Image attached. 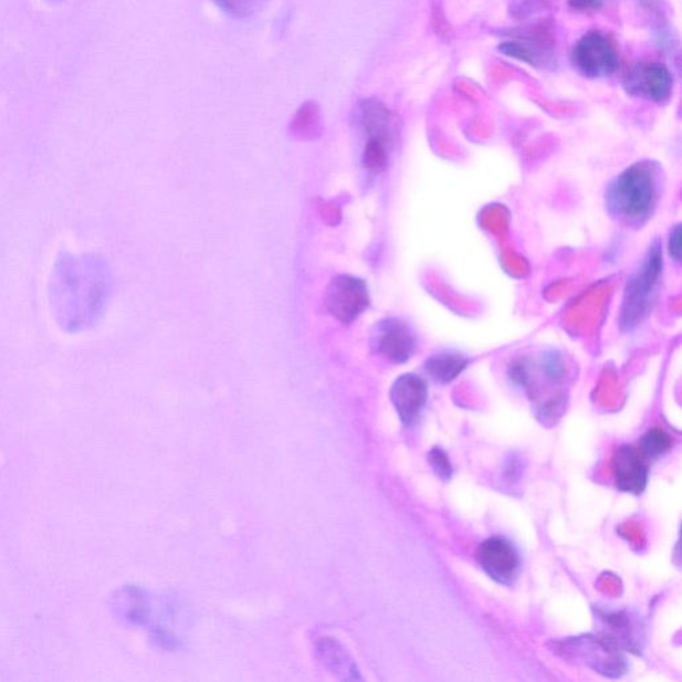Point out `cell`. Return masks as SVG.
I'll return each instance as SVG.
<instances>
[{"label":"cell","mask_w":682,"mask_h":682,"mask_svg":"<svg viewBox=\"0 0 682 682\" xmlns=\"http://www.w3.org/2000/svg\"><path fill=\"white\" fill-rule=\"evenodd\" d=\"M662 272L661 246L655 242L648 251L638 274L629 279L621 308V326L631 329L646 319L654 303Z\"/></svg>","instance_id":"cell-3"},{"label":"cell","mask_w":682,"mask_h":682,"mask_svg":"<svg viewBox=\"0 0 682 682\" xmlns=\"http://www.w3.org/2000/svg\"><path fill=\"white\" fill-rule=\"evenodd\" d=\"M597 615H599V619L606 628L600 634L602 639H606L622 652L640 653L642 626L638 617H633L627 610H619V612L597 610Z\"/></svg>","instance_id":"cell-11"},{"label":"cell","mask_w":682,"mask_h":682,"mask_svg":"<svg viewBox=\"0 0 682 682\" xmlns=\"http://www.w3.org/2000/svg\"><path fill=\"white\" fill-rule=\"evenodd\" d=\"M109 295L106 267L94 256H66L55 265L51 303L62 326L86 329L102 316Z\"/></svg>","instance_id":"cell-1"},{"label":"cell","mask_w":682,"mask_h":682,"mask_svg":"<svg viewBox=\"0 0 682 682\" xmlns=\"http://www.w3.org/2000/svg\"><path fill=\"white\" fill-rule=\"evenodd\" d=\"M374 346L387 359L405 363L415 354L416 339L407 324L398 319H387L378 324Z\"/></svg>","instance_id":"cell-12"},{"label":"cell","mask_w":682,"mask_h":682,"mask_svg":"<svg viewBox=\"0 0 682 682\" xmlns=\"http://www.w3.org/2000/svg\"><path fill=\"white\" fill-rule=\"evenodd\" d=\"M552 45H554V36H552L550 25L543 23L535 25L529 34H523L516 41L500 44L499 50L504 55L515 57L531 66H544L549 62Z\"/></svg>","instance_id":"cell-10"},{"label":"cell","mask_w":682,"mask_h":682,"mask_svg":"<svg viewBox=\"0 0 682 682\" xmlns=\"http://www.w3.org/2000/svg\"><path fill=\"white\" fill-rule=\"evenodd\" d=\"M426 381L416 375L400 376L391 389V399L402 423L408 427L418 423L427 405Z\"/></svg>","instance_id":"cell-13"},{"label":"cell","mask_w":682,"mask_h":682,"mask_svg":"<svg viewBox=\"0 0 682 682\" xmlns=\"http://www.w3.org/2000/svg\"><path fill=\"white\" fill-rule=\"evenodd\" d=\"M673 440L660 428L649 430L639 441V451L647 460L658 459L671 450Z\"/></svg>","instance_id":"cell-16"},{"label":"cell","mask_w":682,"mask_h":682,"mask_svg":"<svg viewBox=\"0 0 682 682\" xmlns=\"http://www.w3.org/2000/svg\"><path fill=\"white\" fill-rule=\"evenodd\" d=\"M659 199L653 167L638 164L627 168L610 185L607 200L610 211L631 222L647 219Z\"/></svg>","instance_id":"cell-2"},{"label":"cell","mask_w":682,"mask_h":682,"mask_svg":"<svg viewBox=\"0 0 682 682\" xmlns=\"http://www.w3.org/2000/svg\"><path fill=\"white\" fill-rule=\"evenodd\" d=\"M612 471L617 489L620 491L632 493V495H641L646 491L649 465L638 447L617 448L612 459Z\"/></svg>","instance_id":"cell-9"},{"label":"cell","mask_w":682,"mask_h":682,"mask_svg":"<svg viewBox=\"0 0 682 682\" xmlns=\"http://www.w3.org/2000/svg\"><path fill=\"white\" fill-rule=\"evenodd\" d=\"M292 127L303 139H314L322 132L321 109L314 102L304 103L295 115Z\"/></svg>","instance_id":"cell-15"},{"label":"cell","mask_w":682,"mask_h":682,"mask_svg":"<svg viewBox=\"0 0 682 682\" xmlns=\"http://www.w3.org/2000/svg\"><path fill=\"white\" fill-rule=\"evenodd\" d=\"M669 253L675 260V262H680L681 260V225L678 224L674 227L671 232V237H669L668 244Z\"/></svg>","instance_id":"cell-20"},{"label":"cell","mask_w":682,"mask_h":682,"mask_svg":"<svg viewBox=\"0 0 682 682\" xmlns=\"http://www.w3.org/2000/svg\"><path fill=\"white\" fill-rule=\"evenodd\" d=\"M326 307L343 324L353 323L369 307L366 282L353 275H339L328 285Z\"/></svg>","instance_id":"cell-6"},{"label":"cell","mask_w":682,"mask_h":682,"mask_svg":"<svg viewBox=\"0 0 682 682\" xmlns=\"http://www.w3.org/2000/svg\"><path fill=\"white\" fill-rule=\"evenodd\" d=\"M554 649L564 660L586 665L606 678H621L628 669L623 652L601 636L584 634L556 641Z\"/></svg>","instance_id":"cell-4"},{"label":"cell","mask_w":682,"mask_h":682,"mask_svg":"<svg viewBox=\"0 0 682 682\" xmlns=\"http://www.w3.org/2000/svg\"><path fill=\"white\" fill-rule=\"evenodd\" d=\"M608 0H568V6L577 12H596L606 6Z\"/></svg>","instance_id":"cell-19"},{"label":"cell","mask_w":682,"mask_h":682,"mask_svg":"<svg viewBox=\"0 0 682 682\" xmlns=\"http://www.w3.org/2000/svg\"><path fill=\"white\" fill-rule=\"evenodd\" d=\"M466 364L463 356L441 354L430 357L426 363V369L432 379L447 385L464 371Z\"/></svg>","instance_id":"cell-14"},{"label":"cell","mask_w":682,"mask_h":682,"mask_svg":"<svg viewBox=\"0 0 682 682\" xmlns=\"http://www.w3.org/2000/svg\"><path fill=\"white\" fill-rule=\"evenodd\" d=\"M218 8L231 17H250L262 3V0H213Z\"/></svg>","instance_id":"cell-17"},{"label":"cell","mask_w":682,"mask_h":682,"mask_svg":"<svg viewBox=\"0 0 682 682\" xmlns=\"http://www.w3.org/2000/svg\"><path fill=\"white\" fill-rule=\"evenodd\" d=\"M623 87L632 96L654 103H667L673 94L674 81L664 64L640 62L623 77Z\"/></svg>","instance_id":"cell-7"},{"label":"cell","mask_w":682,"mask_h":682,"mask_svg":"<svg viewBox=\"0 0 682 682\" xmlns=\"http://www.w3.org/2000/svg\"><path fill=\"white\" fill-rule=\"evenodd\" d=\"M571 61L587 77H606L619 69L620 55L612 38L601 31H589L571 51Z\"/></svg>","instance_id":"cell-5"},{"label":"cell","mask_w":682,"mask_h":682,"mask_svg":"<svg viewBox=\"0 0 682 682\" xmlns=\"http://www.w3.org/2000/svg\"><path fill=\"white\" fill-rule=\"evenodd\" d=\"M478 562L486 575L503 586L517 579L520 556L512 543L504 537H491L478 549Z\"/></svg>","instance_id":"cell-8"},{"label":"cell","mask_w":682,"mask_h":682,"mask_svg":"<svg viewBox=\"0 0 682 682\" xmlns=\"http://www.w3.org/2000/svg\"><path fill=\"white\" fill-rule=\"evenodd\" d=\"M428 461H430L432 470L437 473L438 478L443 480V482H450L453 468L444 450H441L440 447L432 448L431 452L428 453Z\"/></svg>","instance_id":"cell-18"}]
</instances>
